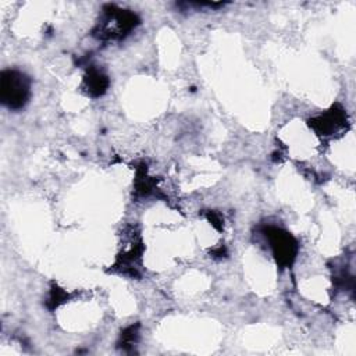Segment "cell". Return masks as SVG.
<instances>
[{
  "mask_svg": "<svg viewBox=\"0 0 356 356\" xmlns=\"http://www.w3.org/2000/svg\"><path fill=\"white\" fill-rule=\"evenodd\" d=\"M85 85L88 92L92 96H100L106 92L107 86H108V79L104 74H102L97 70H90L88 72V75L85 76Z\"/></svg>",
  "mask_w": 356,
  "mask_h": 356,
  "instance_id": "cell-3",
  "label": "cell"
},
{
  "mask_svg": "<svg viewBox=\"0 0 356 356\" xmlns=\"http://www.w3.org/2000/svg\"><path fill=\"white\" fill-rule=\"evenodd\" d=\"M342 121H343V115L341 111H330L324 117L321 115L320 118H317L314 125L317 129L328 134V132L337 131L342 125Z\"/></svg>",
  "mask_w": 356,
  "mask_h": 356,
  "instance_id": "cell-4",
  "label": "cell"
},
{
  "mask_svg": "<svg viewBox=\"0 0 356 356\" xmlns=\"http://www.w3.org/2000/svg\"><path fill=\"white\" fill-rule=\"evenodd\" d=\"M31 83L25 74L17 70H4L0 75V99L10 110L22 108L29 99Z\"/></svg>",
  "mask_w": 356,
  "mask_h": 356,
  "instance_id": "cell-1",
  "label": "cell"
},
{
  "mask_svg": "<svg viewBox=\"0 0 356 356\" xmlns=\"http://www.w3.org/2000/svg\"><path fill=\"white\" fill-rule=\"evenodd\" d=\"M267 238L270 241V246L277 261L281 266H289L293 261L298 249L293 236L282 229L270 228L267 231Z\"/></svg>",
  "mask_w": 356,
  "mask_h": 356,
  "instance_id": "cell-2",
  "label": "cell"
}]
</instances>
